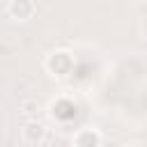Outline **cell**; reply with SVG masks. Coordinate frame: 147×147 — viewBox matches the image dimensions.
Segmentation results:
<instances>
[{
	"instance_id": "6da1fadb",
	"label": "cell",
	"mask_w": 147,
	"mask_h": 147,
	"mask_svg": "<svg viewBox=\"0 0 147 147\" xmlns=\"http://www.w3.org/2000/svg\"><path fill=\"white\" fill-rule=\"evenodd\" d=\"M74 67V60L67 51H57L48 57V69L53 71V76H67Z\"/></svg>"
},
{
	"instance_id": "7a4b0ae2",
	"label": "cell",
	"mask_w": 147,
	"mask_h": 147,
	"mask_svg": "<svg viewBox=\"0 0 147 147\" xmlns=\"http://www.w3.org/2000/svg\"><path fill=\"white\" fill-rule=\"evenodd\" d=\"M34 14V2L32 0H11L9 2V16L18 21H28Z\"/></svg>"
},
{
	"instance_id": "3957f363",
	"label": "cell",
	"mask_w": 147,
	"mask_h": 147,
	"mask_svg": "<svg viewBox=\"0 0 147 147\" xmlns=\"http://www.w3.org/2000/svg\"><path fill=\"white\" fill-rule=\"evenodd\" d=\"M23 138L28 142H41L46 138V126L41 122H37V119H30L25 124V129H23Z\"/></svg>"
},
{
	"instance_id": "277c9868",
	"label": "cell",
	"mask_w": 147,
	"mask_h": 147,
	"mask_svg": "<svg viewBox=\"0 0 147 147\" xmlns=\"http://www.w3.org/2000/svg\"><path fill=\"white\" fill-rule=\"evenodd\" d=\"M76 147H99V133L92 129H85L76 136Z\"/></svg>"
},
{
	"instance_id": "5b68a950",
	"label": "cell",
	"mask_w": 147,
	"mask_h": 147,
	"mask_svg": "<svg viewBox=\"0 0 147 147\" xmlns=\"http://www.w3.org/2000/svg\"><path fill=\"white\" fill-rule=\"evenodd\" d=\"M37 110H39V103H37V101H25V103H23V113H25L28 117H34Z\"/></svg>"
}]
</instances>
